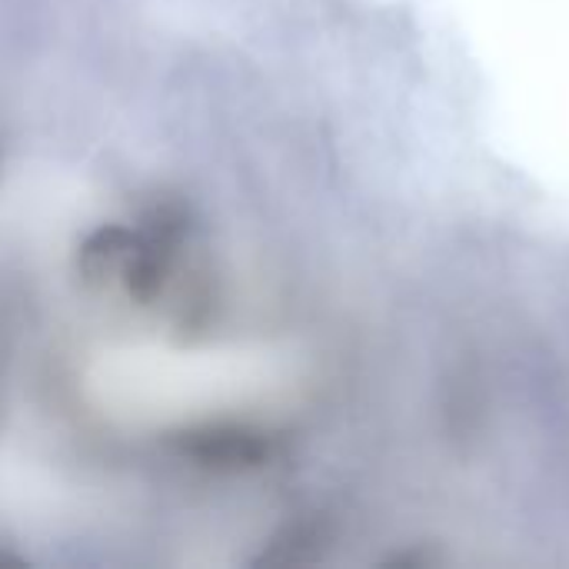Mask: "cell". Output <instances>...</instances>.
Listing matches in <instances>:
<instances>
[{
    "label": "cell",
    "mask_w": 569,
    "mask_h": 569,
    "mask_svg": "<svg viewBox=\"0 0 569 569\" xmlns=\"http://www.w3.org/2000/svg\"><path fill=\"white\" fill-rule=\"evenodd\" d=\"M137 233L123 230V227H100L97 233H90L77 253V270L87 283H103L107 277L120 273L127 257L133 253Z\"/></svg>",
    "instance_id": "2"
},
{
    "label": "cell",
    "mask_w": 569,
    "mask_h": 569,
    "mask_svg": "<svg viewBox=\"0 0 569 569\" xmlns=\"http://www.w3.org/2000/svg\"><path fill=\"white\" fill-rule=\"evenodd\" d=\"M323 543H327V533H323L320 523H297V527H287L257 563H273V567L310 563V560L320 557Z\"/></svg>",
    "instance_id": "3"
},
{
    "label": "cell",
    "mask_w": 569,
    "mask_h": 569,
    "mask_svg": "<svg viewBox=\"0 0 569 569\" xmlns=\"http://www.w3.org/2000/svg\"><path fill=\"white\" fill-rule=\"evenodd\" d=\"M180 453L197 460L200 467L217 470H253L263 467L273 453L270 437L247 427H203L190 430L177 440Z\"/></svg>",
    "instance_id": "1"
}]
</instances>
